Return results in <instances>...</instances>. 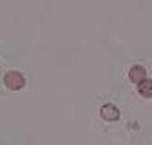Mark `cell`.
I'll return each mask as SVG.
<instances>
[{"instance_id": "cell-1", "label": "cell", "mask_w": 152, "mask_h": 145, "mask_svg": "<svg viewBox=\"0 0 152 145\" xmlns=\"http://www.w3.org/2000/svg\"><path fill=\"white\" fill-rule=\"evenodd\" d=\"M4 84L12 91H20L25 88V76L18 71H8L4 76Z\"/></svg>"}, {"instance_id": "cell-2", "label": "cell", "mask_w": 152, "mask_h": 145, "mask_svg": "<svg viewBox=\"0 0 152 145\" xmlns=\"http://www.w3.org/2000/svg\"><path fill=\"white\" fill-rule=\"evenodd\" d=\"M119 109L116 106H113V104H104L103 107H101V117L104 119V120H107V122H114V120H118L119 119Z\"/></svg>"}, {"instance_id": "cell-3", "label": "cell", "mask_w": 152, "mask_h": 145, "mask_svg": "<svg viewBox=\"0 0 152 145\" xmlns=\"http://www.w3.org/2000/svg\"><path fill=\"white\" fill-rule=\"evenodd\" d=\"M129 79L136 84H141L144 79H147V72H145V68L141 65H136L129 69Z\"/></svg>"}, {"instance_id": "cell-4", "label": "cell", "mask_w": 152, "mask_h": 145, "mask_svg": "<svg viewBox=\"0 0 152 145\" xmlns=\"http://www.w3.org/2000/svg\"><path fill=\"white\" fill-rule=\"evenodd\" d=\"M137 91L142 97L151 99L152 97V79H144L141 84H137Z\"/></svg>"}]
</instances>
